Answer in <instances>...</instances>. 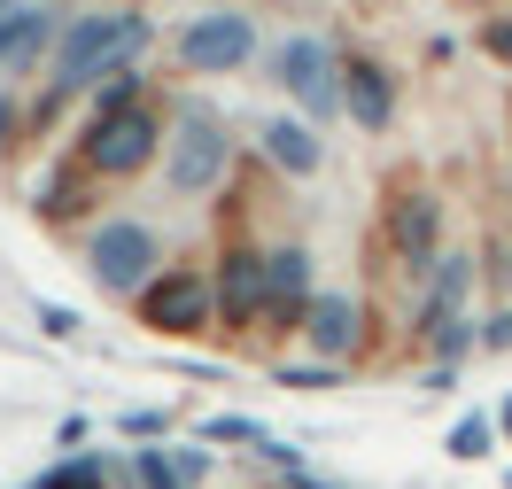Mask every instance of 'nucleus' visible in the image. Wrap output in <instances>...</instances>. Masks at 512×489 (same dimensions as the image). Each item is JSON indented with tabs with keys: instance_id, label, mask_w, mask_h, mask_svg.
Listing matches in <instances>:
<instances>
[{
	"instance_id": "423d86ee",
	"label": "nucleus",
	"mask_w": 512,
	"mask_h": 489,
	"mask_svg": "<svg viewBox=\"0 0 512 489\" xmlns=\"http://www.w3.org/2000/svg\"><path fill=\"white\" fill-rule=\"evenodd\" d=\"M280 86L295 94L303 117H342V63H334V47L311 32H295L280 47Z\"/></svg>"
},
{
	"instance_id": "6ab92c4d",
	"label": "nucleus",
	"mask_w": 512,
	"mask_h": 489,
	"mask_svg": "<svg viewBox=\"0 0 512 489\" xmlns=\"http://www.w3.org/2000/svg\"><path fill=\"white\" fill-rule=\"evenodd\" d=\"M202 443H241V451H264L272 435H264V420H249V412H218V420H202Z\"/></svg>"
},
{
	"instance_id": "9b49d317",
	"label": "nucleus",
	"mask_w": 512,
	"mask_h": 489,
	"mask_svg": "<svg viewBox=\"0 0 512 489\" xmlns=\"http://www.w3.org/2000/svg\"><path fill=\"white\" fill-rule=\"evenodd\" d=\"M303 342H311V358H357L365 350V303L350 288H326L303 319Z\"/></svg>"
},
{
	"instance_id": "2f4dec72",
	"label": "nucleus",
	"mask_w": 512,
	"mask_h": 489,
	"mask_svg": "<svg viewBox=\"0 0 512 489\" xmlns=\"http://www.w3.org/2000/svg\"><path fill=\"white\" fill-rule=\"evenodd\" d=\"M505 489H512V466H505Z\"/></svg>"
},
{
	"instance_id": "39448f33",
	"label": "nucleus",
	"mask_w": 512,
	"mask_h": 489,
	"mask_svg": "<svg viewBox=\"0 0 512 489\" xmlns=\"http://www.w3.org/2000/svg\"><path fill=\"white\" fill-rule=\"evenodd\" d=\"M132 303H140V326H148V334H202V326L218 319V288H210L202 272H187V264H179V272H156Z\"/></svg>"
},
{
	"instance_id": "a211bd4d",
	"label": "nucleus",
	"mask_w": 512,
	"mask_h": 489,
	"mask_svg": "<svg viewBox=\"0 0 512 489\" xmlns=\"http://www.w3.org/2000/svg\"><path fill=\"white\" fill-rule=\"evenodd\" d=\"M474 342H481V326H474V319H450V326H435V334H427V358L443 365V373H458Z\"/></svg>"
},
{
	"instance_id": "393cba45",
	"label": "nucleus",
	"mask_w": 512,
	"mask_h": 489,
	"mask_svg": "<svg viewBox=\"0 0 512 489\" xmlns=\"http://www.w3.org/2000/svg\"><path fill=\"white\" fill-rule=\"evenodd\" d=\"M125 435L132 443H163V435H171V412H125Z\"/></svg>"
},
{
	"instance_id": "f257e3e1",
	"label": "nucleus",
	"mask_w": 512,
	"mask_h": 489,
	"mask_svg": "<svg viewBox=\"0 0 512 489\" xmlns=\"http://www.w3.org/2000/svg\"><path fill=\"white\" fill-rule=\"evenodd\" d=\"M225 163H233V132L210 101H179V117L163 132V179H171V195H210L225 179Z\"/></svg>"
},
{
	"instance_id": "412c9836",
	"label": "nucleus",
	"mask_w": 512,
	"mask_h": 489,
	"mask_svg": "<svg viewBox=\"0 0 512 489\" xmlns=\"http://www.w3.org/2000/svg\"><path fill=\"white\" fill-rule=\"evenodd\" d=\"M117 109H140V70H109L94 86V117H117Z\"/></svg>"
},
{
	"instance_id": "7ed1b4c3",
	"label": "nucleus",
	"mask_w": 512,
	"mask_h": 489,
	"mask_svg": "<svg viewBox=\"0 0 512 489\" xmlns=\"http://www.w3.org/2000/svg\"><path fill=\"white\" fill-rule=\"evenodd\" d=\"M156 156H163L156 109H117V117H94V125H86V148H78V163H86L94 179H132V171H148Z\"/></svg>"
},
{
	"instance_id": "ddd939ff",
	"label": "nucleus",
	"mask_w": 512,
	"mask_h": 489,
	"mask_svg": "<svg viewBox=\"0 0 512 489\" xmlns=\"http://www.w3.org/2000/svg\"><path fill=\"white\" fill-rule=\"evenodd\" d=\"M466 288H474V257H435V272H427V295H419V334H435V326L466 319Z\"/></svg>"
},
{
	"instance_id": "aec40b11",
	"label": "nucleus",
	"mask_w": 512,
	"mask_h": 489,
	"mask_svg": "<svg viewBox=\"0 0 512 489\" xmlns=\"http://www.w3.org/2000/svg\"><path fill=\"white\" fill-rule=\"evenodd\" d=\"M125 474H132V482H140V489H187V482H179V466H171V451H163V443H140Z\"/></svg>"
},
{
	"instance_id": "dca6fc26",
	"label": "nucleus",
	"mask_w": 512,
	"mask_h": 489,
	"mask_svg": "<svg viewBox=\"0 0 512 489\" xmlns=\"http://www.w3.org/2000/svg\"><path fill=\"white\" fill-rule=\"evenodd\" d=\"M32 489H117V482H109V458L78 451V458H55V466H47Z\"/></svg>"
},
{
	"instance_id": "2eb2a0df",
	"label": "nucleus",
	"mask_w": 512,
	"mask_h": 489,
	"mask_svg": "<svg viewBox=\"0 0 512 489\" xmlns=\"http://www.w3.org/2000/svg\"><path fill=\"white\" fill-rule=\"evenodd\" d=\"M55 39V16L47 8H16V16H0V70H24Z\"/></svg>"
},
{
	"instance_id": "b1692460",
	"label": "nucleus",
	"mask_w": 512,
	"mask_h": 489,
	"mask_svg": "<svg viewBox=\"0 0 512 489\" xmlns=\"http://www.w3.org/2000/svg\"><path fill=\"white\" fill-rule=\"evenodd\" d=\"M272 381H280V389H334V381H342V365H280Z\"/></svg>"
},
{
	"instance_id": "0eeeda50",
	"label": "nucleus",
	"mask_w": 512,
	"mask_h": 489,
	"mask_svg": "<svg viewBox=\"0 0 512 489\" xmlns=\"http://www.w3.org/2000/svg\"><path fill=\"white\" fill-rule=\"evenodd\" d=\"M256 47V24L241 8H210V16H194L187 32H179V63L202 70V78H218V70H241Z\"/></svg>"
},
{
	"instance_id": "f03ea898",
	"label": "nucleus",
	"mask_w": 512,
	"mask_h": 489,
	"mask_svg": "<svg viewBox=\"0 0 512 489\" xmlns=\"http://www.w3.org/2000/svg\"><path fill=\"white\" fill-rule=\"evenodd\" d=\"M117 63V16L94 8V16H70L63 32H55V63H47V101H70L78 86H101Z\"/></svg>"
},
{
	"instance_id": "20e7f679",
	"label": "nucleus",
	"mask_w": 512,
	"mask_h": 489,
	"mask_svg": "<svg viewBox=\"0 0 512 489\" xmlns=\"http://www.w3.org/2000/svg\"><path fill=\"white\" fill-rule=\"evenodd\" d=\"M86 272H94L101 295H140L156 280V226H140V218H109L94 226L86 241Z\"/></svg>"
},
{
	"instance_id": "4be33fe9",
	"label": "nucleus",
	"mask_w": 512,
	"mask_h": 489,
	"mask_svg": "<svg viewBox=\"0 0 512 489\" xmlns=\"http://www.w3.org/2000/svg\"><path fill=\"white\" fill-rule=\"evenodd\" d=\"M163 451H171V466H179V482H210V443H163Z\"/></svg>"
},
{
	"instance_id": "a878e982",
	"label": "nucleus",
	"mask_w": 512,
	"mask_h": 489,
	"mask_svg": "<svg viewBox=\"0 0 512 489\" xmlns=\"http://www.w3.org/2000/svg\"><path fill=\"white\" fill-rule=\"evenodd\" d=\"M474 326H481V350H512V311H489Z\"/></svg>"
},
{
	"instance_id": "4468645a",
	"label": "nucleus",
	"mask_w": 512,
	"mask_h": 489,
	"mask_svg": "<svg viewBox=\"0 0 512 489\" xmlns=\"http://www.w3.org/2000/svg\"><path fill=\"white\" fill-rule=\"evenodd\" d=\"M256 140H264V163H272L280 179H311V171H326V148H319V132L303 125V117H272Z\"/></svg>"
},
{
	"instance_id": "c756f323",
	"label": "nucleus",
	"mask_w": 512,
	"mask_h": 489,
	"mask_svg": "<svg viewBox=\"0 0 512 489\" xmlns=\"http://www.w3.org/2000/svg\"><path fill=\"white\" fill-rule=\"evenodd\" d=\"M497 435H505V443H512V396H505V404H497Z\"/></svg>"
},
{
	"instance_id": "6e6552de",
	"label": "nucleus",
	"mask_w": 512,
	"mask_h": 489,
	"mask_svg": "<svg viewBox=\"0 0 512 489\" xmlns=\"http://www.w3.org/2000/svg\"><path fill=\"white\" fill-rule=\"evenodd\" d=\"M311 303H319V288H311V249H303V241L264 249V326L295 334V326L311 319Z\"/></svg>"
},
{
	"instance_id": "7c9ffc66",
	"label": "nucleus",
	"mask_w": 512,
	"mask_h": 489,
	"mask_svg": "<svg viewBox=\"0 0 512 489\" xmlns=\"http://www.w3.org/2000/svg\"><path fill=\"white\" fill-rule=\"evenodd\" d=\"M16 8H24V0H0V16H16Z\"/></svg>"
},
{
	"instance_id": "5701e85b",
	"label": "nucleus",
	"mask_w": 512,
	"mask_h": 489,
	"mask_svg": "<svg viewBox=\"0 0 512 489\" xmlns=\"http://www.w3.org/2000/svg\"><path fill=\"white\" fill-rule=\"evenodd\" d=\"M140 47H148V16H140V8H125V16H117V63H140Z\"/></svg>"
},
{
	"instance_id": "cd10ccee",
	"label": "nucleus",
	"mask_w": 512,
	"mask_h": 489,
	"mask_svg": "<svg viewBox=\"0 0 512 489\" xmlns=\"http://www.w3.org/2000/svg\"><path fill=\"white\" fill-rule=\"evenodd\" d=\"M481 47H489L497 63H512V24H489V39H481Z\"/></svg>"
},
{
	"instance_id": "f8f14e48",
	"label": "nucleus",
	"mask_w": 512,
	"mask_h": 489,
	"mask_svg": "<svg viewBox=\"0 0 512 489\" xmlns=\"http://www.w3.org/2000/svg\"><path fill=\"white\" fill-rule=\"evenodd\" d=\"M342 117H357L365 132L396 125V78H388V63H373V55L342 63Z\"/></svg>"
},
{
	"instance_id": "c85d7f7f",
	"label": "nucleus",
	"mask_w": 512,
	"mask_h": 489,
	"mask_svg": "<svg viewBox=\"0 0 512 489\" xmlns=\"http://www.w3.org/2000/svg\"><path fill=\"white\" fill-rule=\"evenodd\" d=\"M16 125H24V117H16V101L0 94V148H8V140H16Z\"/></svg>"
},
{
	"instance_id": "f3484780",
	"label": "nucleus",
	"mask_w": 512,
	"mask_h": 489,
	"mask_svg": "<svg viewBox=\"0 0 512 489\" xmlns=\"http://www.w3.org/2000/svg\"><path fill=\"white\" fill-rule=\"evenodd\" d=\"M443 451L458 458V466H474V458H489V451H497V420H489V412H466V420H458V427L443 435Z\"/></svg>"
},
{
	"instance_id": "9d476101",
	"label": "nucleus",
	"mask_w": 512,
	"mask_h": 489,
	"mask_svg": "<svg viewBox=\"0 0 512 489\" xmlns=\"http://www.w3.org/2000/svg\"><path fill=\"white\" fill-rule=\"evenodd\" d=\"M218 319L241 334V326H264V249H249V241H233L218 264Z\"/></svg>"
},
{
	"instance_id": "1a4fd4ad",
	"label": "nucleus",
	"mask_w": 512,
	"mask_h": 489,
	"mask_svg": "<svg viewBox=\"0 0 512 489\" xmlns=\"http://www.w3.org/2000/svg\"><path fill=\"white\" fill-rule=\"evenodd\" d=\"M388 249H396V264H412V272H427V264L443 257V202L427 195V187H404V195L388 202Z\"/></svg>"
},
{
	"instance_id": "bb28decb",
	"label": "nucleus",
	"mask_w": 512,
	"mask_h": 489,
	"mask_svg": "<svg viewBox=\"0 0 512 489\" xmlns=\"http://www.w3.org/2000/svg\"><path fill=\"white\" fill-rule=\"evenodd\" d=\"M39 326H47L55 342H70V334H78V311H63V303H39Z\"/></svg>"
}]
</instances>
